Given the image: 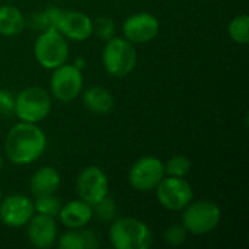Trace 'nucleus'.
Returning <instances> with one entry per match:
<instances>
[{"label":"nucleus","mask_w":249,"mask_h":249,"mask_svg":"<svg viewBox=\"0 0 249 249\" xmlns=\"http://www.w3.org/2000/svg\"><path fill=\"white\" fill-rule=\"evenodd\" d=\"M15 96L4 89H0V117H9L13 114Z\"/></svg>","instance_id":"nucleus-27"},{"label":"nucleus","mask_w":249,"mask_h":249,"mask_svg":"<svg viewBox=\"0 0 249 249\" xmlns=\"http://www.w3.org/2000/svg\"><path fill=\"white\" fill-rule=\"evenodd\" d=\"M163 165H165V174L168 177H179V178H185L193 166L191 160L184 155H175L169 158Z\"/></svg>","instance_id":"nucleus-21"},{"label":"nucleus","mask_w":249,"mask_h":249,"mask_svg":"<svg viewBox=\"0 0 249 249\" xmlns=\"http://www.w3.org/2000/svg\"><path fill=\"white\" fill-rule=\"evenodd\" d=\"M1 166H3V156H1V153H0V169H1Z\"/></svg>","instance_id":"nucleus-28"},{"label":"nucleus","mask_w":249,"mask_h":249,"mask_svg":"<svg viewBox=\"0 0 249 249\" xmlns=\"http://www.w3.org/2000/svg\"><path fill=\"white\" fill-rule=\"evenodd\" d=\"M57 247L60 249H86V236L85 231L70 229L57 238Z\"/></svg>","instance_id":"nucleus-23"},{"label":"nucleus","mask_w":249,"mask_h":249,"mask_svg":"<svg viewBox=\"0 0 249 249\" xmlns=\"http://www.w3.org/2000/svg\"><path fill=\"white\" fill-rule=\"evenodd\" d=\"M26 236L32 247L39 249L51 248L58 238V229L54 217L45 214H34L26 223Z\"/></svg>","instance_id":"nucleus-14"},{"label":"nucleus","mask_w":249,"mask_h":249,"mask_svg":"<svg viewBox=\"0 0 249 249\" xmlns=\"http://www.w3.org/2000/svg\"><path fill=\"white\" fill-rule=\"evenodd\" d=\"M61 13H63V10L58 7H48L45 10L32 13L28 22H29L31 28L38 31V32H42V31H47L51 28L57 29Z\"/></svg>","instance_id":"nucleus-19"},{"label":"nucleus","mask_w":249,"mask_h":249,"mask_svg":"<svg viewBox=\"0 0 249 249\" xmlns=\"http://www.w3.org/2000/svg\"><path fill=\"white\" fill-rule=\"evenodd\" d=\"M61 185V175L60 172L53 166H42L36 169L29 181L31 193L35 197L39 196H48L55 194V191Z\"/></svg>","instance_id":"nucleus-17"},{"label":"nucleus","mask_w":249,"mask_h":249,"mask_svg":"<svg viewBox=\"0 0 249 249\" xmlns=\"http://www.w3.org/2000/svg\"><path fill=\"white\" fill-rule=\"evenodd\" d=\"M51 96L39 86H28L15 96L13 114L25 123L38 124L51 112Z\"/></svg>","instance_id":"nucleus-4"},{"label":"nucleus","mask_w":249,"mask_h":249,"mask_svg":"<svg viewBox=\"0 0 249 249\" xmlns=\"http://www.w3.org/2000/svg\"><path fill=\"white\" fill-rule=\"evenodd\" d=\"M182 210V226L191 235H207L213 232L222 220L220 207L210 200L191 201Z\"/></svg>","instance_id":"nucleus-6"},{"label":"nucleus","mask_w":249,"mask_h":249,"mask_svg":"<svg viewBox=\"0 0 249 249\" xmlns=\"http://www.w3.org/2000/svg\"><path fill=\"white\" fill-rule=\"evenodd\" d=\"M108 190L109 179L102 168L92 165L79 172L76 179V191L80 200L93 206L108 196Z\"/></svg>","instance_id":"nucleus-10"},{"label":"nucleus","mask_w":249,"mask_h":249,"mask_svg":"<svg viewBox=\"0 0 249 249\" xmlns=\"http://www.w3.org/2000/svg\"><path fill=\"white\" fill-rule=\"evenodd\" d=\"M57 217L67 229H82L93 219V210L89 203L79 198L61 206Z\"/></svg>","instance_id":"nucleus-15"},{"label":"nucleus","mask_w":249,"mask_h":249,"mask_svg":"<svg viewBox=\"0 0 249 249\" xmlns=\"http://www.w3.org/2000/svg\"><path fill=\"white\" fill-rule=\"evenodd\" d=\"M34 214V201L23 194H12L0 201V220L7 228H23Z\"/></svg>","instance_id":"nucleus-11"},{"label":"nucleus","mask_w":249,"mask_h":249,"mask_svg":"<svg viewBox=\"0 0 249 249\" xmlns=\"http://www.w3.org/2000/svg\"><path fill=\"white\" fill-rule=\"evenodd\" d=\"M187 236H188V232H187V229L182 226V223H181V225H178V223L171 225V226L166 228L165 232H163V239H165V242L169 244V245H172V247H179V245H182V244L187 241Z\"/></svg>","instance_id":"nucleus-26"},{"label":"nucleus","mask_w":249,"mask_h":249,"mask_svg":"<svg viewBox=\"0 0 249 249\" xmlns=\"http://www.w3.org/2000/svg\"><path fill=\"white\" fill-rule=\"evenodd\" d=\"M102 64L112 77L128 76L137 64V53L134 45L125 38L114 36L105 41L102 50Z\"/></svg>","instance_id":"nucleus-3"},{"label":"nucleus","mask_w":249,"mask_h":249,"mask_svg":"<svg viewBox=\"0 0 249 249\" xmlns=\"http://www.w3.org/2000/svg\"><path fill=\"white\" fill-rule=\"evenodd\" d=\"M82 101L86 109L96 115H107L114 109V96L104 86H89L82 90Z\"/></svg>","instance_id":"nucleus-16"},{"label":"nucleus","mask_w":249,"mask_h":249,"mask_svg":"<svg viewBox=\"0 0 249 249\" xmlns=\"http://www.w3.org/2000/svg\"><path fill=\"white\" fill-rule=\"evenodd\" d=\"M34 55L41 67L54 70L67 63L69 44L58 29L51 28L39 32L34 44Z\"/></svg>","instance_id":"nucleus-5"},{"label":"nucleus","mask_w":249,"mask_h":249,"mask_svg":"<svg viewBox=\"0 0 249 249\" xmlns=\"http://www.w3.org/2000/svg\"><path fill=\"white\" fill-rule=\"evenodd\" d=\"M109 241L115 249H147L153 244V233L146 222L121 217L111 225Z\"/></svg>","instance_id":"nucleus-2"},{"label":"nucleus","mask_w":249,"mask_h":249,"mask_svg":"<svg viewBox=\"0 0 249 249\" xmlns=\"http://www.w3.org/2000/svg\"><path fill=\"white\" fill-rule=\"evenodd\" d=\"M166 177L165 165L156 156H142L128 169V184L140 193L153 191Z\"/></svg>","instance_id":"nucleus-7"},{"label":"nucleus","mask_w":249,"mask_h":249,"mask_svg":"<svg viewBox=\"0 0 249 249\" xmlns=\"http://www.w3.org/2000/svg\"><path fill=\"white\" fill-rule=\"evenodd\" d=\"M229 36L233 42L247 45L249 42V16L247 13L235 16L228 26Z\"/></svg>","instance_id":"nucleus-20"},{"label":"nucleus","mask_w":249,"mask_h":249,"mask_svg":"<svg viewBox=\"0 0 249 249\" xmlns=\"http://www.w3.org/2000/svg\"><path fill=\"white\" fill-rule=\"evenodd\" d=\"M57 29L64 38L74 42H82L93 35V20L89 15L80 10H63Z\"/></svg>","instance_id":"nucleus-13"},{"label":"nucleus","mask_w":249,"mask_h":249,"mask_svg":"<svg viewBox=\"0 0 249 249\" xmlns=\"http://www.w3.org/2000/svg\"><path fill=\"white\" fill-rule=\"evenodd\" d=\"M1 198H3V193H1V187H0V201H1Z\"/></svg>","instance_id":"nucleus-29"},{"label":"nucleus","mask_w":249,"mask_h":249,"mask_svg":"<svg viewBox=\"0 0 249 249\" xmlns=\"http://www.w3.org/2000/svg\"><path fill=\"white\" fill-rule=\"evenodd\" d=\"M51 95L60 102L74 101L83 90V74L74 64H61L50 77Z\"/></svg>","instance_id":"nucleus-8"},{"label":"nucleus","mask_w":249,"mask_h":249,"mask_svg":"<svg viewBox=\"0 0 249 249\" xmlns=\"http://www.w3.org/2000/svg\"><path fill=\"white\" fill-rule=\"evenodd\" d=\"M61 201L58 197H55L54 194H48V196H39L35 197L34 201V210L39 214H45V216H51V217H57L58 212L61 209Z\"/></svg>","instance_id":"nucleus-22"},{"label":"nucleus","mask_w":249,"mask_h":249,"mask_svg":"<svg viewBox=\"0 0 249 249\" xmlns=\"http://www.w3.org/2000/svg\"><path fill=\"white\" fill-rule=\"evenodd\" d=\"M93 34L102 41H108L115 36V23L108 16H101L93 20Z\"/></svg>","instance_id":"nucleus-25"},{"label":"nucleus","mask_w":249,"mask_h":249,"mask_svg":"<svg viewBox=\"0 0 249 249\" xmlns=\"http://www.w3.org/2000/svg\"><path fill=\"white\" fill-rule=\"evenodd\" d=\"M26 28L25 15L15 6H0V35L15 36Z\"/></svg>","instance_id":"nucleus-18"},{"label":"nucleus","mask_w":249,"mask_h":249,"mask_svg":"<svg viewBox=\"0 0 249 249\" xmlns=\"http://www.w3.org/2000/svg\"><path fill=\"white\" fill-rule=\"evenodd\" d=\"M47 149L45 133L34 123H16L6 134L4 153L18 166L36 162Z\"/></svg>","instance_id":"nucleus-1"},{"label":"nucleus","mask_w":249,"mask_h":249,"mask_svg":"<svg viewBox=\"0 0 249 249\" xmlns=\"http://www.w3.org/2000/svg\"><path fill=\"white\" fill-rule=\"evenodd\" d=\"M93 210V217H96L101 222H112L117 216V204L115 200L111 197H104L101 201L92 206Z\"/></svg>","instance_id":"nucleus-24"},{"label":"nucleus","mask_w":249,"mask_h":249,"mask_svg":"<svg viewBox=\"0 0 249 249\" xmlns=\"http://www.w3.org/2000/svg\"><path fill=\"white\" fill-rule=\"evenodd\" d=\"M155 190L159 204L171 212L182 210L194 197L191 184L179 177H165Z\"/></svg>","instance_id":"nucleus-9"},{"label":"nucleus","mask_w":249,"mask_h":249,"mask_svg":"<svg viewBox=\"0 0 249 249\" xmlns=\"http://www.w3.org/2000/svg\"><path fill=\"white\" fill-rule=\"evenodd\" d=\"M159 20L149 12H139L128 16L123 25V34L131 44H147L159 34Z\"/></svg>","instance_id":"nucleus-12"}]
</instances>
